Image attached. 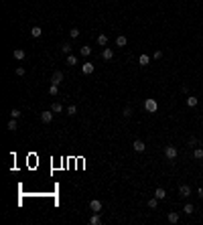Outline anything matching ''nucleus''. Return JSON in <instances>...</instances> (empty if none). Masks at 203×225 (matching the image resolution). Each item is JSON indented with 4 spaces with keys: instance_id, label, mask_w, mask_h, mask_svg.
Returning a JSON list of instances; mask_svg holds the SVG:
<instances>
[{
    "instance_id": "f257e3e1",
    "label": "nucleus",
    "mask_w": 203,
    "mask_h": 225,
    "mask_svg": "<svg viewBox=\"0 0 203 225\" xmlns=\"http://www.w3.org/2000/svg\"><path fill=\"white\" fill-rule=\"evenodd\" d=\"M144 110L148 112V114H154V112L158 110V102H157L154 97H148V99L144 102Z\"/></svg>"
},
{
    "instance_id": "f03ea898",
    "label": "nucleus",
    "mask_w": 203,
    "mask_h": 225,
    "mask_svg": "<svg viewBox=\"0 0 203 225\" xmlns=\"http://www.w3.org/2000/svg\"><path fill=\"white\" fill-rule=\"evenodd\" d=\"M177 154H179V150H177L175 146H171V144H169V146H165V156L169 158V160H175Z\"/></svg>"
},
{
    "instance_id": "7ed1b4c3",
    "label": "nucleus",
    "mask_w": 203,
    "mask_h": 225,
    "mask_svg": "<svg viewBox=\"0 0 203 225\" xmlns=\"http://www.w3.org/2000/svg\"><path fill=\"white\" fill-rule=\"evenodd\" d=\"M89 209H92L93 213H100L102 211V201L100 199H92V201H89Z\"/></svg>"
},
{
    "instance_id": "20e7f679",
    "label": "nucleus",
    "mask_w": 203,
    "mask_h": 225,
    "mask_svg": "<svg viewBox=\"0 0 203 225\" xmlns=\"http://www.w3.org/2000/svg\"><path fill=\"white\" fill-rule=\"evenodd\" d=\"M41 122L43 124H51V122H53V110H51V112H43V114H41Z\"/></svg>"
},
{
    "instance_id": "39448f33",
    "label": "nucleus",
    "mask_w": 203,
    "mask_h": 225,
    "mask_svg": "<svg viewBox=\"0 0 203 225\" xmlns=\"http://www.w3.org/2000/svg\"><path fill=\"white\" fill-rule=\"evenodd\" d=\"M61 81H63V73H61V71H55V73H53V77H51V83L61 85Z\"/></svg>"
},
{
    "instance_id": "423d86ee",
    "label": "nucleus",
    "mask_w": 203,
    "mask_h": 225,
    "mask_svg": "<svg viewBox=\"0 0 203 225\" xmlns=\"http://www.w3.org/2000/svg\"><path fill=\"white\" fill-rule=\"evenodd\" d=\"M81 71L85 73V75H92L93 73V63H89V61H85L83 65H81Z\"/></svg>"
},
{
    "instance_id": "0eeeda50",
    "label": "nucleus",
    "mask_w": 203,
    "mask_h": 225,
    "mask_svg": "<svg viewBox=\"0 0 203 225\" xmlns=\"http://www.w3.org/2000/svg\"><path fill=\"white\" fill-rule=\"evenodd\" d=\"M12 57H14L16 61H23V59L27 57V53H24L23 49H14V51H12Z\"/></svg>"
},
{
    "instance_id": "6e6552de",
    "label": "nucleus",
    "mask_w": 203,
    "mask_h": 225,
    "mask_svg": "<svg viewBox=\"0 0 203 225\" xmlns=\"http://www.w3.org/2000/svg\"><path fill=\"white\" fill-rule=\"evenodd\" d=\"M132 148H134L136 152H144L146 146H144V142H142V140H134V142H132Z\"/></svg>"
},
{
    "instance_id": "1a4fd4ad",
    "label": "nucleus",
    "mask_w": 203,
    "mask_h": 225,
    "mask_svg": "<svg viewBox=\"0 0 203 225\" xmlns=\"http://www.w3.org/2000/svg\"><path fill=\"white\" fill-rule=\"evenodd\" d=\"M179 195L181 197H189V195H191V187H189V185H181L179 187Z\"/></svg>"
},
{
    "instance_id": "9d476101",
    "label": "nucleus",
    "mask_w": 203,
    "mask_h": 225,
    "mask_svg": "<svg viewBox=\"0 0 203 225\" xmlns=\"http://www.w3.org/2000/svg\"><path fill=\"white\" fill-rule=\"evenodd\" d=\"M167 219H169V223H179V213H177V211H171L169 215H167Z\"/></svg>"
},
{
    "instance_id": "9b49d317",
    "label": "nucleus",
    "mask_w": 203,
    "mask_h": 225,
    "mask_svg": "<svg viewBox=\"0 0 203 225\" xmlns=\"http://www.w3.org/2000/svg\"><path fill=\"white\" fill-rule=\"evenodd\" d=\"M154 197H157L158 201H163V199H167V191H165L163 187H158L157 191H154Z\"/></svg>"
},
{
    "instance_id": "f8f14e48",
    "label": "nucleus",
    "mask_w": 203,
    "mask_h": 225,
    "mask_svg": "<svg viewBox=\"0 0 203 225\" xmlns=\"http://www.w3.org/2000/svg\"><path fill=\"white\" fill-rule=\"evenodd\" d=\"M98 45H100V47H106V45H108V34H106V33L98 34Z\"/></svg>"
},
{
    "instance_id": "ddd939ff",
    "label": "nucleus",
    "mask_w": 203,
    "mask_h": 225,
    "mask_svg": "<svg viewBox=\"0 0 203 225\" xmlns=\"http://www.w3.org/2000/svg\"><path fill=\"white\" fill-rule=\"evenodd\" d=\"M138 63H140L142 67H146V65L150 63V57H148V55H146V53H142L140 57H138Z\"/></svg>"
},
{
    "instance_id": "4468645a",
    "label": "nucleus",
    "mask_w": 203,
    "mask_h": 225,
    "mask_svg": "<svg viewBox=\"0 0 203 225\" xmlns=\"http://www.w3.org/2000/svg\"><path fill=\"white\" fill-rule=\"evenodd\" d=\"M126 43H128V39L124 37V34H118V37H116V45L118 47H126Z\"/></svg>"
},
{
    "instance_id": "2eb2a0df",
    "label": "nucleus",
    "mask_w": 203,
    "mask_h": 225,
    "mask_svg": "<svg viewBox=\"0 0 203 225\" xmlns=\"http://www.w3.org/2000/svg\"><path fill=\"white\" fill-rule=\"evenodd\" d=\"M185 102H187V106H189V107H195L197 103H199V99H197L195 96H189L187 99H185Z\"/></svg>"
},
{
    "instance_id": "dca6fc26",
    "label": "nucleus",
    "mask_w": 203,
    "mask_h": 225,
    "mask_svg": "<svg viewBox=\"0 0 203 225\" xmlns=\"http://www.w3.org/2000/svg\"><path fill=\"white\" fill-rule=\"evenodd\" d=\"M89 223H92V225H100V223H102V217H100V213H93L92 217H89Z\"/></svg>"
},
{
    "instance_id": "f3484780",
    "label": "nucleus",
    "mask_w": 203,
    "mask_h": 225,
    "mask_svg": "<svg viewBox=\"0 0 203 225\" xmlns=\"http://www.w3.org/2000/svg\"><path fill=\"white\" fill-rule=\"evenodd\" d=\"M102 57L106 59V61H110V59L114 57V51H112V49H104V51H102Z\"/></svg>"
},
{
    "instance_id": "a211bd4d",
    "label": "nucleus",
    "mask_w": 203,
    "mask_h": 225,
    "mask_svg": "<svg viewBox=\"0 0 203 225\" xmlns=\"http://www.w3.org/2000/svg\"><path fill=\"white\" fill-rule=\"evenodd\" d=\"M41 34H43L41 27H33V29H31V37H33V39H39V37H41Z\"/></svg>"
},
{
    "instance_id": "6ab92c4d",
    "label": "nucleus",
    "mask_w": 203,
    "mask_h": 225,
    "mask_svg": "<svg viewBox=\"0 0 203 225\" xmlns=\"http://www.w3.org/2000/svg\"><path fill=\"white\" fill-rule=\"evenodd\" d=\"M51 110H53L55 114H61V112H63V106H61L59 102H53V106H51Z\"/></svg>"
},
{
    "instance_id": "aec40b11",
    "label": "nucleus",
    "mask_w": 203,
    "mask_h": 225,
    "mask_svg": "<svg viewBox=\"0 0 203 225\" xmlns=\"http://www.w3.org/2000/svg\"><path fill=\"white\" fill-rule=\"evenodd\" d=\"M10 132H14L16 128H19V124H16V118H10V122H8V126H6Z\"/></svg>"
},
{
    "instance_id": "412c9836",
    "label": "nucleus",
    "mask_w": 203,
    "mask_h": 225,
    "mask_svg": "<svg viewBox=\"0 0 203 225\" xmlns=\"http://www.w3.org/2000/svg\"><path fill=\"white\" fill-rule=\"evenodd\" d=\"M61 53H65V55L71 53V43H63L61 45Z\"/></svg>"
},
{
    "instance_id": "4be33fe9",
    "label": "nucleus",
    "mask_w": 203,
    "mask_h": 225,
    "mask_svg": "<svg viewBox=\"0 0 203 225\" xmlns=\"http://www.w3.org/2000/svg\"><path fill=\"white\" fill-rule=\"evenodd\" d=\"M193 158H195V160H201V158H203V148H195V152H193Z\"/></svg>"
},
{
    "instance_id": "5701e85b",
    "label": "nucleus",
    "mask_w": 203,
    "mask_h": 225,
    "mask_svg": "<svg viewBox=\"0 0 203 225\" xmlns=\"http://www.w3.org/2000/svg\"><path fill=\"white\" fill-rule=\"evenodd\" d=\"M81 55H83V57H89V55H92V47H81Z\"/></svg>"
},
{
    "instance_id": "b1692460",
    "label": "nucleus",
    "mask_w": 203,
    "mask_h": 225,
    "mask_svg": "<svg viewBox=\"0 0 203 225\" xmlns=\"http://www.w3.org/2000/svg\"><path fill=\"white\" fill-rule=\"evenodd\" d=\"M49 93H51V96H57V93H59V85L51 83V87H49Z\"/></svg>"
},
{
    "instance_id": "393cba45",
    "label": "nucleus",
    "mask_w": 203,
    "mask_h": 225,
    "mask_svg": "<svg viewBox=\"0 0 203 225\" xmlns=\"http://www.w3.org/2000/svg\"><path fill=\"white\" fill-rule=\"evenodd\" d=\"M67 65H77V57L75 55H67Z\"/></svg>"
},
{
    "instance_id": "a878e982",
    "label": "nucleus",
    "mask_w": 203,
    "mask_h": 225,
    "mask_svg": "<svg viewBox=\"0 0 203 225\" xmlns=\"http://www.w3.org/2000/svg\"><path fill=\"white\" fill-rule=\"evenodd\" d=\"M183 211H185V213H187V215H191L193 211H195V207H193L191 203H187V205H185V209H183Z\"/></svg>"
},
{
    "instance_id": "bb28decb",
    "label": "nucleus",
    "mask_w": 203,
    "mask_h": 225,
    "mask_svg": "<svg viewBox=\"0 0 203 225\" xmlns=\"http://www.w3.org/2000/svg\"><path fill=\"white\" fill-rule=\"evenodd\" d=\"M77 114V106H69L67 107V116H75Z\"/></svg>"
},
{
    "instance_id": "cd10ccee",
    "label": "nucleus",
    "mask_w": 203,
    "mask_h": 225,
    "mask_svg": "<svg viewBox=\"0 0 203 225\" xmlns=\"http://www.w3.org/2000/svg\"><path fill=\"white\" fill-rule=\"evenodd\" d=\"M157 205H158V199H157V197L148 201V207H150V209H157Z\"/></svg>"
},
{
    "instance_id": "c85d7f7f",
    "label": "nucleus",
    "mask_w": 203,
    "mask_h": 225,
    "mask_svg": "<svg viewBox=\"0 0 203 225\" xmlns=\"http://www.w3.org/2000/svg\"><path fill=\"white\" fill-rule=\"evenodd\" d=\"M132 116V106H126L124 107V118H130Z\"/></svg>"
},
{
    "instance_id": "c756f323",
    "label": "nucleus",
    "mask_w": 203,
    "mask_h": 225,
    "mask_svg": "<svg viewBox=\"0 0 203 225\" xmlns=\"http://www.w3.org/2000/svg\"><path fill=\"white\" fill-rule=\"evenodd\" d=\"M69 37H71V39H77V37H79V31H77V29H71V31H69Z\"/></svg>"
},
{
    "instance_id": "7c9ffc66",
    "label": "nucleus",
    "mask_w": 203,
    "mask_h": 225,
    "mask_svg": "<svg viewBox=\"0 0 203 225\" xmlns=\"http://www.w3.org/2000/svg\"><path fill=\"white\" fill-rule=\"evenodd\" d=\"M152 57H154V59H161V57H163V51H161V49H157V51L152 53Z\"/></svg>"
},
{
    "instance_id": "2f4dec72",
    "label": "nucleus",
    "mask_w": 203,
    "mask_h": 225,
    "mask_svg": "<svg viewBox=\"0 0 203 225\" xmlns=\"http://www.w3.org/2000/svg\"><path fill=\"white\" fill-rule=\"evenodd\" d=\"M10 118H20V110H12L10 112Z\"/></svg>"
},
{
    "instance_id": "473e14b6",
    "label": "nucleus",
    "mask_w": 203,
    "mask_h": 225,
    "mask_svg": "<svg viewBox=\"0 0 203 225\" xmlns=\"http://www.w3.org/2000/svg\"><path fill=\"white\" fill-rule=\"evenodd\" d=\"M16 75L23 77V75H24V67H16Z\"/></svg>"
},
{
    "instance_id": "72a5a7b5",
    "label": "nucleus",
    "mask_w": 203,
    "mask_h": 225,
    "mask_svg": "<svg viewBox=\"0 0 203 225\" xmlns=\"http://www.w3.org/2000/svg\"><path fill=\"white\" fill-rule=\"evenodd\" d=\"M195 144H197V138L191 136V138H189V146H195Z\"/></svg>"
},
{
    "instance_id": "f704fd0d",
    "label": "nucleus",
    "mask_w": 203,
    "mask_h": 225,
    "mask_svg": "<svg viewBox=\"0 0 203 225\" xmlns=\"http://www.w3.org/2000/svg\"><path fill=\"white\" fill-rule=\"evenodd\" d=\"M197 195H199V197H201V199H203V187H201V189H199V191H197Z\"/></svg>"
}]
</instances>
